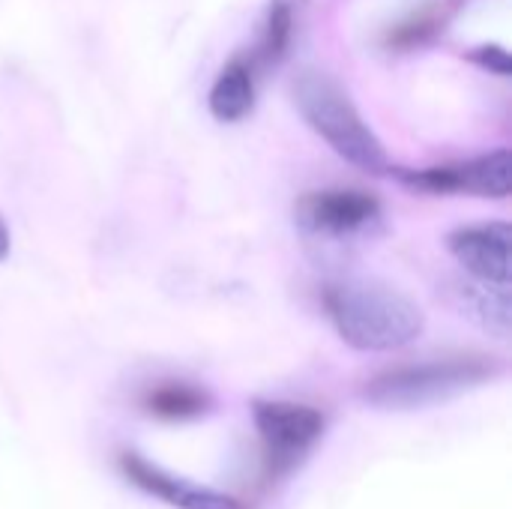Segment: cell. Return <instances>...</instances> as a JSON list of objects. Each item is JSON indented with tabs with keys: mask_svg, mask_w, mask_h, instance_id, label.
Segmentation results:
<instances>
[{
	"mask_svg": "<svg viewBox=\"0 0 512 509\" xmlns=\"http://www.w3.org/2000/svg\"><path fill=\"white\" fill-rule=\"evenodd\" d=\"M321 306L339 339L354 351H399L426 327L423 309L378 279H336L324 285Z\"/></svg>",
	"mask_w": 512,
	"mask_h": 509,
	"instance_id": "cell-1",
	"label": "cell"
},
{
	"mask_svg": "<svg viewBox=\"0 0 512 509\" xmlns=\"http://www.w3.org/2000/svg\"><path fill=\"white\" fill-rule=\"evenodd\" d=\"M504 375V363L480 351H456L378 372L363 384V399L384 411H414L477 390Z\"/></svg>",
	"mask_w": 512,
	"mask_h": 509,
	"instance_id": "cell-2",
	"label": "cell"
},
{
	"mask_svg": "<svg viewBox=\"0 0 512 509\" xmlns=\"http://www.w3.org/2000/svg\"><path fill=\"white\" fill-rule=\"evenodd\" d=\"M294 102L309 129L318 132L345 162L369 174L390 171L381 138L372 132L348 90L333 75L318 69L300 72V78L294 81Z\"/></svg>",
	"mask_w": 512,
	"mask_h": 509,
	"instance_id": "cell-3",
	"label": "cell"
},
{
	"mask_svg": "<svg viewBox=\"0 0 512 509\" xmlns=\"http://www.w3.org/2000/svg\"><path fill=\"white\" fill-rule=\"evenodd\" d=\"M252 420L261 441V471L267 483L294 474L327 429V417L318 408L285 399H258L252 405Z\"/></svg>",
	"mask_w": 512,
	"mask_h": 509,
	"instance_id": "cell-4",
	"label": "cell"
},
{
	"mask_svg": "<svg viewBox=\"0 0 512 509\" xmlns=\"http://www.w3.org/2000/svg\"><path fill=\"white\" fill-rule=\"evenodd\" d=\"M393 174L405 186L432 195H477L504 201L512 189V159L507 147L429 168H393Z\"/></svg>",
	"mask_w": 512,
	"mask_h": 509,
	"instance_id": "cell-5",
	"label": "cell"
},
{
	"mask_svg": "<svg viewBox=\"0 0 512 509\" xmlns=\"http://www.w3.org/2000/svg\"><path fill=\"white\" fill-rule=\"evenodd\" d=\"M297 225L318 237H354L381 219L378 195L357 186H330L306 192L294 207Z\"/></svg>",
	"mask_w": 512,
	"mask_h": 509,
	"instance_id": "cell-6",
	"label": "cell"
},
{
	"mask_svg": "<svg viewBox=\"0 0 512 509\" xmlns=\"http://www.w3.org/2000/svg\"><path fill=\"white\" fill-rule=\"evenodd\" d=\"M447 249L471 279L489 285H510L512 228L507 222H480L456 228L447 237Z\"/></svg>",
	"mask_w": 512,
	"mask_h": 509,
	"instance_id": "cell-7",
	"label": "cell"
},
{
	"mask_svg": "<svg viewBox=\"0 0 512 509\" xmlns=\"http://www.w3.org/2000/svg\"><path fill=\"white\" fill-rule=\"evenodd\" d=\"M117 468L135 489L174 509H246L234 495H222L216 489L180 480L132 450H123L117 456Z\"/></svg>",
	"mask_w": 512,
	"mask_h": 509,
	"instance_id": "cell-8",
	"label": "cell"
},
{
	"mask_svg": "<svg viewBox=\"0 0 512 509\" xmlns=\"http://www.w3.org/2000/svg\"><path fill=\"white\" fill-rule=\"evenodd\" d=\"M258 66L249 54H234L213 78L207 108L219 123H240L255 111Z\"/></svg>",
	"mask_w": 512,
	"mask_h": 509,
	"instance_id": "cell-9",
	"label": "cell"
},
{
	"mask_svg": "<svg viewBox=\"0 0 512 509\" xmlns=\"http://www.w3.org/2000/svg\"><path fill=\"white\" fill-rule=\"evenodd\" d=\"M309 0H270L264 21H261V33H258V45L249 54L261 69H276L288 60L294 39L300 33V21L306 12Z\"/></svg>",
	"mask_w": 512,
	"mask_h": 509,
	"instance_id": "cell-10",
	"label": "cell"
},
{
	"mask_svg": "<svg viewBox=\"0 0 512 509\" xmlns=\"http://www.w3.org/2000/svg\"><path fill=\"white\" fill-rule=\"evenodd\" d=\"M456 309L480 324L486 333L507 339L510 336V285H489L480 279L456 282L453 285Z\"/></svg>",
	"mask_w": 512,
	"mask_h": 509,
	"instance_id": "cell-11",
	"label": "cell"
},
{
	"mask_svg": "<svg viewBox=\"0 0 512 509\" xmlns=\"http://www.w3.org/2000/svg\"><path fill=\"white\" fill-rule=\"evenodd\" d=\"M210 405H213V399L207 390H201L198 384H189V381H174V378L147 387L141 396V408L162 423L198 420L210 411Z\"/></svg>",
	"mask_w": 512,
	"mask_h": 509,
	"instance_id": "cell-12",
	"label": "cell"
},
{
	"mask_svg": "<svg viewBox=\"0 0 512 509\" xmlns=\"http://www.w3.org/2000/svg\"><path fill=\"white\" fill-rule=\"evenodd\" d=\"M456 9V0H432L423 3L420 9H414L411 15H405L399 24H393L384 33V45L393 51H414L423 48L426 42H432L450 21Z\"/></svg>",
	"mask_w": 512,
	"mask_h": 509,
	"instance_id": "cell-13",
	"label": "cell"
},
{
	"mask_svg": "<svg viewBox=\"0 0 512 509\" xmlns=\"http://www.w3.org/2000/svg\"><path fill=\"white\" fill-rule=\"evenodd\" d=\"M468 60L477 63L480 69L492 72V75H501V78H507L512 72L510 51L504 45H477L468 51Z\"/></svg>",
	"mask_w": 512,
	"mask_h": 509,
	"instance_id": "cell-14",
	"label": "cell"
},
{
	"mask_svg": "<svg viewBox=\"0 0 512 509\" xmlns=\"http://www.w3.org/2000/svg\"><path fill=\"white\" fill-rule=\"evenodd\" d=\"M9 255V228H6V222L0 219V261Z\"/></svg>",
	"mask_w": 512,
	"mask_h": 509,
	"instance_id": "cell-15",
	"label": "cell"
}]
</instances>
